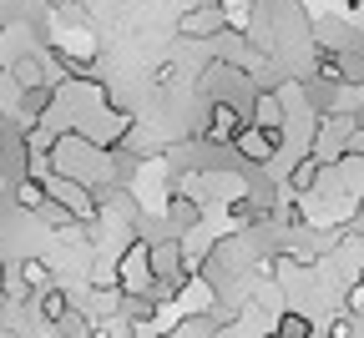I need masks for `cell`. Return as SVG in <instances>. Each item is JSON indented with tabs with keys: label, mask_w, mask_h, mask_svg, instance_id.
Listing matches in <instances>:
<instances>
[{
	"label": "cell",
	"mask_w": 364,
	"mask_h": 338,
	"mask_svg": "<svg viewBox=\"0 0 364 338\" xmlns=\"http://www.w3.org/2000/svg\"><path fill=\"white\" fill-rule=\"evenodd\" d=\"M117 293H152V268H147V237L117 258Z\"/></svg>",
	"instance_id": "1"
},
{
	"label": "cell",
	"mask_w": 364,
	"mask_h": 338,
	"mask_svg": "<svg viewBox=\"0 0 364 338\" xmlns=\"http://www.w3.org/2000/svg\"><path fill=\"white\" fill-rule=\"evenodd\" d=\"M177 31H182V36H193V40H218V36L228 31V21H223L218 6H198V11H182Z\"/></svg>",
	"instance_id": "2"
},
{
	"label": "cell",
	"mask_w": 364,
	"mask_h": 338,
	"mask_svg": "<svg viewBox=\"0 0 364 338\" xmlns=\"http://www.w3.org/2000/svg\"><path fill=\"white\" fill-rule=\"evenodd\" d=\"M243 121H248V116H243L233 102H213V126H208V136H213V141H233V136L243 131Z\"/></svg>",
	"instance_id": "3"
},
{
	"label": "cell",
	"mask_w": 364,
	"mask_h": 338,
	"mask_svg": "<svg viewBox=\"0 0 364 338\" xmlns=\"http://www.w3.org/2000/svg\"><path fill=\"white\" fill-rule=\"evenodd\" d=\"M16 278L26 283V288H51V263H41V258H21V268H16Z\"/></svg>",
	"instance_id": "4"
},
{
	"label": "cell",
	"mask_w": 364,
	"mask_h": 338,
	"mask_svg": "<svg viewBox=\"0 0 364 338\" xmlns=\"http://www.w3.org/2000/svg\"><path fill=\"white\" fill-rule=\"evenodd\" d=\"M66 313H71V303H66L61 288H41V318H46V323H61Z\"/></svg>",
	"instance_id": "5"
},
{
	"label": "cell",
	"mask_w": 364,
	"mask_h": 338,
	"mask_svg": "<svg viewBox=\"0 0 364 338\" xmlns=\"http://www.w3.org/2000/svg\"><path fill=\"white\" fill-rule=\"evenodd\" d=\"M268 338H314V323H309L304 313H284V318H279V328H273Z\"/></svg>",
	"instance_id": "6"
},
{
	"label": "cell",
	"mask_w": 364,
	"mask_h": 338,
	"mask_svg": "<svg viewBox=\"0 0 364 338\" xmlns=\"http://www.w3.org/2000/svg\"><path fill=\"white\" fill-rule=\"evenodd\" d=\"M16 81H21L26 91H31V86H46V66H41L36 56H21V61H16Z\"/></svg>",
	"instance_id": "7"
},
{
	"label": "cell",
	"mask_w": 364,
	"mask_h": 338,
	"mask_svg": "<svg viewBox=\"0 0 364 338\" xmlns=\"http://www.w3.org/2000/svg\"><path fill=\"white\" fill-rule=\"evenodd\" d=\"M213 6L223 11L228 26H248V16H253V0H213Z\"/></svg>",
	"instance_id": "8"
},
{
	"label": "cell",
	"mask_w": 364,
	"mask_h": 338,
	"mask_svg": "<svg viewBox=\"0 0 364 338\" xmlns=\"http://www.w3.org/2000/svg\"><path fill=\"white\" fill-rule=\"evenodd\" d=\"M16 202H21V207H26V212H36V207H41V202H46V187H41V182H36V177H26V182H21V187H16Z\"/></svg>",
	"instance_id": "9"
},
{
	"label": "cell",
	"mask_w": 364,
	"mask_h": 338,
	"mask_svg": "<svg viewBox=\"0 0 364 338\" xmlns=\"http://www.w3.org/2000/svg\"><path fill=\"white\" fill-rule=\"evenodd\" d=\"M349 333H354V323H349V318H334V328H329V338H349Z\"/></svg>",
	"instance_id": "10"
},
{
	"label": "cell",
	"mask_w": 364,
	"mask_h": 338,
	"mask_svg": "<svg viewBox=\"0 0 364 338\" xmlns=\"http://www.w3.org/2000/svg\"><path fill=\"white\" fill-rule=\"evenodd\" d=\"M91 338H112V333H91Z\"/></svg>",
	"instance_id": "11"
}]
</instances>
